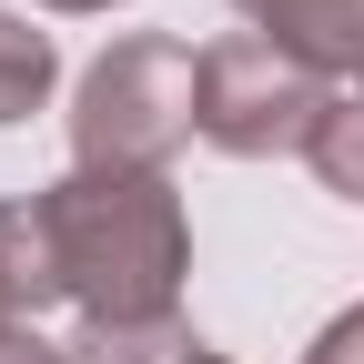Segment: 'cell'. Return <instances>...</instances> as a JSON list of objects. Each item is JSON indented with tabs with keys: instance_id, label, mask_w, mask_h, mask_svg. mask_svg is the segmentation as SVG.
<instances>
[{
	"instance_id": "cell-2",
	"label": "cell",
	"mask_w": 364,
	"mask_h": 364,
	"mask_svg": "<svg viewBox=\"0 0 364 364\" xmlns=\"http://www.w3.org/2000/svg\"><path fill=\"white\" fill-rule=\"evenodd\" d=\"M203 132V51L172 31H132L71 91V172H172Z\"/></svg>"
},
{
	"instance_id": "cell-3",
	"label": "cell",
	"mask_w": 364,
	"mask_h": 364,
	"mask_svg": "<svg viewBox=\"0 0 364 364\" xmlns=\"http://www.w3.org/2000/svg\"><path fill=\"white\" fill-rule=\"evenodd\" d=\"M324 102H334V81L304 71L284 41H263V31H233V41L203 51V142L233 152V162L304 152L314 122H324Z\"/></svg>"
},
{
	"instance_id": "cell-4",
	"label": "cell",
	"mask_w": 364,
	"mask_h": 364,
	"mask_svg": "<svg viewBox=\"0 0 364 364\" xmlns=\"http://www.w3.org/2000/svg\"><path fill=\"white\" fill-rule=\"evenodd\" d=\"M263 41H284L304 71H324L334 91H364V0H263Z\"/></svg>"
},
{
	"instance_id": "cell-11",
	"label": "cell",
	"mask_w": 364,
	"mask_h": 364,
	"mask_svg": "<svg viewBox=\"0 0 364 364\" xmlns=\"http://www.w3.org/2000/svg\"><path fill=\"white\" fill-rule=\"evenodd\" d=\"M41 11H122V0H41Z\"/></svg>"
},
{
	"instance_id": "cell-12",
	"label": "cell",
	"mask_w": 364,
	"mask_h": 364,
	"mask_svg": "<svg viewBox=\"0 0 364 364\" xmlns=\"http://www.w3.org/2000/svg\"><path fill=\"white\" fill-rule=\"evenodd\" d=\"M233 11H263V0H233Z\"/></svg>"
},
{
	"instance_id": "cell-6",
	"label": "cell",
	"mask_w": 364,
	"mask_h": 364,
	"mask_svg": "<svg viewBox=\"0 0 364 364\" xmlns=\"http://www.w3.org/2000/svg\"><path fill=\"white\" fill-rule=\"evenodd\" d=\"M51 81H61L51 31H31L21 11H0V132H11V122H31L41 102H51Z\"/></svg>"
},
{
	"instance_id": "cell-8",
	"label": "cell",
	"mask_w": 364,
	"mask_h": 364,
	"mask_svg": "<svg viewBox=\"0 0 364 364\" xmlns=\"http://www.w3.org/2000/svg\"><path fill=\"white\" fill-rule=\"evenodd\" d=\"M71 364H233V354H213V344L172 314V324H142V334H81Z\"/></svg>"
},
{
	"instance_id": "cell-9",
	"label": "cell",
	"mask_w": 364,
	"mask_h": 364,
	"mask_svg": "<svg viewBox=\"0 0 364 364\" xmlns=\"http://www.w3.org/2000/svg\"><path fill=\"white\" fill-rule=\"evenodd\" d=\"M304 364H364V304H344L334 324H324V334L304 344Z\"/></svg>"
},
{
	"instance_id": "cell-7",
	"label": "cell",
	"mask_w": 364,
	"mask_h": 364,
	"mask_svg": "<svg viewBox=\"0 0 364 364\" xmlns=\"http://www.w3.org/2000/svg\"><path fill=\"white\" fill-rule=\"evenodd\" d=\"M304 162H314V182H324L334 203H364V91H334V102H324Z\"/></svg>"
},
{
	"instance_id": "cell-1",
	"label": "cell",
	"mask_w": 364,
	"mask_h": 364,
	"mask_svg": "<svg viewBox=\"0 0 364 364\" xmlns=\"http://www.w3.org/2000/svg\"><path fill=\"white\" fill-rule=\"evenodd\" d=\"M31 203H41V233H51L61 304L91 334L172 324L182 273H193V223H182L172 172H61Z\"/></svg>"
},
{
	"instance_id": "cell-10",
	"label": "cell",
	"mask_w": 364,
	"mask_h": 364,
	"mask_svg": "<svg viewBox=\"0 0 364 364\" xmlns=\"http://www.w3.org/2000/svg\"><path fill=\"white\" fill-rule=\"evenodd\" d=\"M0 364H71V344H51L41 324H11L0 334Z\"/></svg>"
},
{
	"instance_id": "cell-5",
	"label": "cell",
	"mask_w": 364,
	"mask_h": 364,
	"mask_svg": "<svg viewBox=\"0 0 364 364\" xmlns=\"http://www.w3.org/2000/svg\"><path fill=\"white\" fill-rule=\"evenodd\" d=\"M41 304H61V273H51L41 203H0V334H11V324H31Z\"/></svg>"
}]
</instances>
